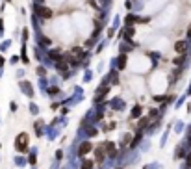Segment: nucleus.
I'll list each match as a JSON object with an SVG mask.
<instances>
[{"label":"nucleus","instance_id":"obj_5","mask_svg":"<svg viewBox=\"0 0 191 169\" xmlns=\"http://www.w3.org/2000/svg\"><path fill=\"white\" fill-rule=\"evenodd\" d=\"M35 41H37V45L39 47H43L45 50L52 45V41H50V37H47L45 34H35Z\"/></svg>","mask_w":191,"mask_h":169},{"label":"nucleus","instance_id":"obj_6","mask_svg":"<svg viewBox=\"0 0 191 169\" xmlns=\"http://www.w3.org/2000/svg\"><path fill=\"white\" fill-rule=\"evenodd\" d=\"M141 20V17L139 15H135V13H128L124 17V26H135L137 23Z\"/></svg>","mask_w":191,"mask_h":169},{"label":"nucleus","instance_id":"obj_2","mask_svg":"<svg viewBox=\"0 0 191 169\" xmlns=\"http://www.w3.org/2000/svg\"><path fill=\"white\" fill-rule=\"evenodd\" d=\"M28 141H30V136L26 132H20L17 136V140H15V149L19 152H26L28 151Z\"/></svg>","mask_w":191,"mask_h":169},{"label":"nucleus","instance_id":"obj_20","mask_svg":"<svg viewBox=\"0 0 191 169\" xmlns=\"http://www.w3.org/2000/svg\"><path fill=\"white\" fill-rule=\"evenodd\" d=\"M141 106H134V110H132V117H139V115H141Z\"/></svg>","mask_w":191,"mask_h":169},{"label":"nucleus","instance_id":"obj_29","mask_svg":"<svg viewBox=\"0 0 191 169\" xmlns=\"http://www.w3.org/2000/svg\"><path fill=\"white\" fill-rule=\"evenodd\" d=\"M0 37H4V20L0 19Z\"/></svg>","mask_w":191,"mask_h":169},{"label":"nucleus","instance_id":"obj_28","mask_svg":"<svg viewBox=\"0 0 191 169\" xmlns=\"http://www.w3.org/2000/svg\"><path fill=\"white\" fill-rule=\"evenodd\" d=\"M100 4H102V6H104L106 9H108V8L111 6V0H100Z\"/></svg>","mask_w":191,"mask_h":169},{"label":"nucleus","instance_id":"obj_17","mask_svg":"<svg viewBox=\"0 0 191 169\" xmlns=\"http://www.w3.org/2000/svg\"><path fill=\"white\" fill-rule=\"evenodd\" d=\"M186 56H187V54H180L178 58H174V60H173V63H174V65H182V63L186 61Z\"/></svg>","mask_w":191,"mask_h":169},{"label":"nucleus","instance_id":"obj_19","mask_svg":"<svg viewBox=\"0 0 191 169\" xmlns=\"http://www.w3.org/2000/svg\"><path fill=\"white\" fill-rule=\"evenodd\" d=\"M93 165H95V162H93V160H86V162L82 164V167H80V169H93Z\"/></svg>","mask_w":191,"mask_h":169},{"label":"nucleus","instance_id":"obj_10","mask_svg":"<svg viewBox=\"0 0 191 169\" xmlns=\"http://www.w3.org/2000/svg\"><path fill=\"white\" fill-rule=\"evenodd\" d=\"M134 35H135V26H124L121 30V37H124V39H132Z\"/></svg>","mask_w":191,"mask_h":169},{"label":"nucleus","instance_id":"obj_35","mask_svg":"<svg viewBox=\"0 0 191 169\" xmlns=\"http://www.w3.org/2000/svg\"><path fill=\"white\" fill-rule=\"evenodd\" d=\"M45 0H34V4H43Z\"/></svg>","mask_w":191,"mask_h":169},{"label":"nucleus","instance_id":"obj_16","mask_svg":"<svg viewBox=\"0 0 191 169\" xmlns=\"http://www.w3.org/2000/svg\"><path fill=\"white\" fill-rule=\"evenodd\" d=\"M111 106H113L115 110H123V108H124V102H123L121 99H115V100L111 102Z\"/></svg>","mask_w":191,"mask_h":169},{"label":"nucleus","instance_id":"obj_21","mask_svg":"<svg viewBox=\"0 0 191 169\" xmlns=\"http://www.w3.org/2000/svg\"><path fill=\"white\" fill-rule=\"evenodd\" d=\"M58 93H59V88H56V86L48 88V95H52V97H54V95H58Z\"/></svg>","mask_w":191,"mask_h":169},{"label":"nucleus","instance_id":"obj_1","mask_svg":"<svg viewBox=\"0 0 191 169\" xmlns=\"http://www.w3.org/2000/svg\"><path fill=\"white\" fill-rule=\"evenodd\" d=\"M32 11H34L39 19H43V20L52 19V9L47 8V6H43V4H34V6H32Z\"/></svg>","mask_w":191,"mask_h":169},{"label":"nucleus","instance_id":"obj_27","mask_svg":"<svg viewBox=\"0 0 191 169\" xmlns=\"http://www.w3.org/2000/svg\"><path fill=\"white\" fill-rule=\"evenodd\" d=\"M106 45H108V39H106V41H100V45L97 47V52H100V50H102V48H104Z\"/></svg>","mask_w":191,"mask_h":169},{"label":"nucleus","instance_id":"obj_34","mask_svg":"<svg viewBox=\"0 0 191 169\" xmlns=\"http://www.w3.org/2000/svg\"><path fill=\"white\" fill-rule=\"evenodd\" d=\"M4 63H6V60H4V58H0V67H4Z\"/></svg>","mask_w":191,"mask_h":169},{"label":"nucleus","instance_id":"obj_4","mask_svg":"<svg viewBox=\"0 0 191 169\" xmlns=\"http://www.w3.org/2000/svg\"><path fill=\"white\" fill-rule=\"evenodd\" d=\"M187 47H189V41L187 39H180L174 43V50L176 54H187Z\"/></svg>","mask_w":191,"mask_h":169},{"label":"nucleus","instance_id":"obj_23","mask_svg":"<svg viewBox=\"0 0 191 169\" xmlns=\"http://www.w3.org/2000/svg\"><path fill=\"white\" fill-rule=\"evenodd\" d=\"M37 75H39V76H45V75H47V69H45L43 65H41V67H37Z\"/></svg>","mask_w":191,"mask_h":169},{"label":"nucleus","instance_id":"obj_13","mask_svg":"<svg viewBox=\"0 0 191 169\" xmlns=\"http://www.w3.org/2000/svg\"><path fill=\"white\" fill-rule=\"evenodd\" d=\"M20 60H23V63H30V58H28V47H26V43H23V48H20Z\"/></svg>","mask_w":191,"mask_h":169},{"label":"nucleus","instance_id":"obj_36","mask_svg":"<svg viewBox=\"0 0 191 169\" xmlns=\"http://www.w3.org/2000/svg\"><path fill=\"white\" fill-rule=\"evenodd\" d=\"M187 165H191V154L187 156Z\"/></svg>","mask_w":191,"mask_h":169},{"label":"nucleus","instance_id":"obj_3","mask_svg":"<svg viewBox=\"0 0 191 169\" xmlns=\"http://www.w3.org/2000/svg\"><path fill=\"white\" fill-rule=\"evenodd\" d=\"M106 143H102V145H99L97 149H95V162L97 164H102L104 162V158H106Z\"/></svg>","mask_w":191,"mask_h":169},{"label":"nucleus","instance_id":"obj_18","mask_svg":"<svg viewBox=\"0 0 191 169\" xmlns=\"http://www.w3.org/2000/svg\"><path fill=\"white\" fill-rule=\"evenodd\" d=\"M9 47H11V39H6V41H2V43H0V50H8Z\"/></svg>","mask_w":191,"mask_h":169},{"label":"nucleus","instance_id":"obj_32","mask_svg":"<svg viewBox=\"0 0 191 169\" xmlns=\"http://www.w3.org/2000/svg\"><path fill=\"white\" fill-rule=\"evenodd\" d=\"M30 112L32 113H37V106H35V104H30Z\"/></svg>","mask_w":191,"mask_h":169},{"label":"nucleus","instance_id":"obj_9","mask_svg":"<svg viewBox=\"0 0 191 169\" xmlns=\"http://www.w3.org/2000/svg\"><path fill=\"white\" fill-rule=\"evenodd\" d=\"M126 61H128L126 54H119L117 58H115V65H117V71H124V69H126Z\"/></svg>","mask_w":191,"mask_h":169},{"label":"nucleus","instance_id":"obj_14","mask_svg":"<svg viewBox=\"0 0 191 169\" xmlns=\"http://www.w3.org/2000/svg\"><path fill=\"white\" fill-rule=\"evenodd\" d=\"M106 152H108V156H115V154H117V151H115V145H113L111 141L106 143Z\"/></svg>","mask_w":191,"mask_h":169},{"label":"nucleus","instance_id":"obj_7","mask_svg":"<svg viewBox=\"0 0 191 169\" xmlns=\"http://www.w3.org/2000/svg\"><path fill=\"white\" fill-rule=\"evenodd\" d=\"M91 151H93L91 141H83V143H80V147H78V154H80V156H86V154H89Z\"/></svg>","mask_w":191,"mask_h":169},{"label":"nucleus","instance_id":"obj_26","mask_svg":"<svg viewBox=\"0 0 191 169\" xmlns=\"http://www.w3.org/2000/svg\"><path fill=\"white\" fill-rule=\"evenodd\" d=\"M93 78V71H86V76H83V80H86V82H89Z\"/></svg>","mask_w":191,"mask_h":169},{"label":"nucleus","instance_id":"obj_24","mask_svg":"<svg viewBox=\"0 0 191 169\" xmlns=\"http://www.w3.org/2000/svg\"><path fill=\"white\" fill-rule=\"evenodd\" d=\"M19 61H20V56H17V54H15V56H11V60H9V63H13V65H17Z\"/></svg>","mask_w":191,"mask_h":169},{"label":"nucleus","instance_id":"obj_8","mask_svg":"<svg viewBox=\"0 0 191 169\" xmlns=\"http://www.w3.org/2000/svg\"><path fill=\"white\" fill-rule=\"evenodd\" d=\"M47 58H50L52 61H59V60L63 58V54H61V48H50V50L47 52Z\"/></svg>","mask_w":191,"mask_h":169},{"label":"nucleus","instance_id":"obj_30","mask_svg":"<svg viewBox=\"0 0 191 169\" xmlns=\"http://www.w3.org/2000/svg\"><path fill=\"white\" fill-rule=\"evenodd\" d=\"M124 6H126V9H132V8H134V2H132V0H126Z\"/></svg>","mask_w":191,"mask_h":169},{"label":"nucleus","instance_id":"obj_33","mask_svg":"<svg viewBox=\"0 0 191 169\" xmlns=\"http://www.w3.org/2000/svg\"><path fill=\"white\" fill-rule=\"evenodd\" d=\"M89 6L95 8V9H99V6H97V2H95V0H89Z\"/></svg>","mask_w":191,"mask_h":169},{"label":"nucleus","instance_id":"obj_12","mask_svg":"<svg viewBox=\"0 0 191 169\" xmlns=\"http://www.w3.org/2000/svg\"><path fill=\"white\" fill-rule=\"evenodd\" d=\"M56 69L59 71V72H67V69H69V63L65 61V60H59V61H56Z\"/></svg>","mask_w":191,"mask_h":169},{"label":"nucleus","instance_id":"obj_25","mask_svg":"<svg viewBox=\"0 0 191 169\" xmlns=\"http://www.w3.org/2000/svg\"><path fill=\"white\" fill-rule=\"evenodd\" d=\"M87 136H91V138H93V136H97V128L89 126V128H87Z\"/></svg>","mask_w":191,"mask_h":169},{"label":"nucleus","instance_id":"obj_11","mask_svg":"<svg viewBox=\"0 0 191 169\" xmlns=\"http://www.w3.org/2000/svg\"><path fill=\"white\" fill-rule=\"evenodd\" d=\"M20 89H23V93H26V95H34V88H32V82H28V80H23L20 82Z\"/></svg>","mask_w":191,"mask_h":169},{"label":"nucleus","instance_id":"obj_22","mask_svg":"<svg viewBox=\"0 0 191 169\" xmlns=\"http://www.w3.org/2000/svg\"><path fill=\"white\" fill-rule=\"evenodd\" d=\"M28 37H30V30H28V28H24V30H23V43H26Z\"/></svg>","mask_w":191,"mask_h":169},{"label":"nucleus","instance_id":"obj_15","mask_svg":"<svg viewBox=\"0 0 191 169\" xmlns=\"http://www.w3.org/2000/svg\"><path fill=\"white\" fill-rule=\"evenodd\" d=\"M110 82L111 84H119V71H111L110 72Z\"/></svg>","mask_w":191,"mask_h":169},{"label":"nucleus","instance_id":"obj_31","mask_svg":"<svg viewBox=\"0 0 191 169\" xmlns=\"http://www.w3.org/2000/svg\"><path fill=\"white\" fill-rule=\"evenodd\" d=\"M117 26H119V17L115 15V19H113V26H111V28H117Z\"/></svg>","mask_w":191,"mask_h":169}]
</instances>
